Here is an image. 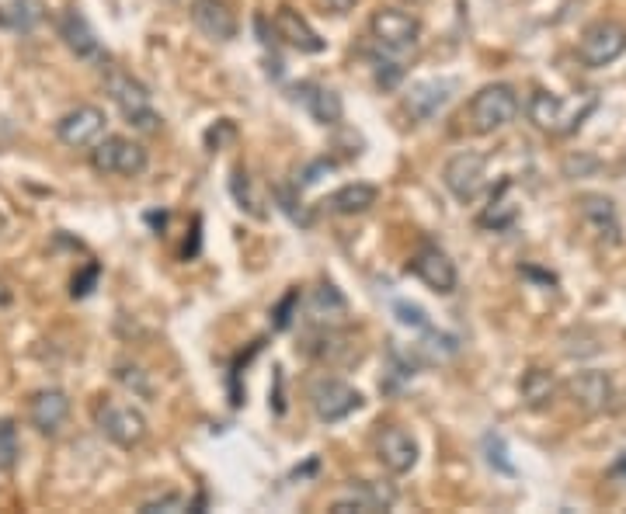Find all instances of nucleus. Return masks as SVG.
<instances>
[{
	"mask_svg": "<svg viewBox=\"0 0 626 514\" xmlns=\"http://www.w3.org/2000/svg\"><path fill=\"white\" fill-rule=\"evenodd\" d=\"M393 313H397V320L404 323V327H414V330L432 327L428 317H425V310H421V306H414V303H393Z\"/></svg>",
	"mask_w": 626,
	"mask_h": 514,
	"instance_id": "c756f323",
	"label": "nucleus"
},
{
	"mask_svg": "<svg viewBox=\"0 0 626 514\" xmlns=\"http://www.w3.org/2000/svg\"><path fill=\"white\" fill-rule=\"evenodd\" d=\"M18 459H21L18 424L11 417H0V473H14Z\"/></svg>",
	"mask_w": 626,
	"mask_h": 514,
	"instance_id": "a878e982",
	"label": "nucleus"
},
{
	"mask_svg": "<svg viewBox=\"0 0 626 514\" xmlns=\"http://www.w3.org/2000/svg\"><path fill=\"white\" fill-rule=\"evenodd\" d=\"M296 98L307 105V112L313 119L320 122V126H338L341 122V98L331 91V87H320V84H300L296 87Z\"/></svg>",
	"mask_w": 626,
	"mask_h": 514,
	"instance_id": "aec40b11",
	"label": "nucleus"
},
{
	"mask_svg": "<svg viewBox=\"0 0 626 514\" xmlns=\"http://www.w3.org/2000/svg\"><path fill=\"white\" fill-rule=\"evenodd\" d=\"M376 198H380V192H376L373 185H362V181H355V185L338 188V192L327 198V209L338 212V216H362V212L373 209Z\"/></svg>",
	"mask_w": 626,
	"mask_h": 514,
	"instance_id": "4be33fe9",
	"label": "nucleus"
},
{
	"mask_svg": "<svg viewBox=\"0 0 626 514\" xmlns=\"http://www.w3.org/2000/svg\"><path fill=\"white\" fill-rule=\"evenodd\" d=\"M553 396H557V383H553L550 372L543 369H529L526 376H522V400L529 403V407H547L553 403Z\"/></svg>",
	"mask_w": 626,
	"mask_h": 514,
	"instance_id": "5701e85b",
	"label": "nucleus"
},
{
	"mask_svg": "<svg viewBox=\"0 0 626 514\" xmlns=\"http://www.w3.org/2000/svg\"><path fill=\"white\" fill-rule=\"evenodd\" d=\"M56 136L70 150H91L101 136H105V112L98 105H77L56 122Z\"/></svg>",
	"mask_w": 626,
	"mask_h": 514,
	"instance_id": "1a4fd4ad",
	"label": "nucleus"
},
{
	"mask_svg": "<svg viewBox=\"0 0 626 514\" xmlns=\"http://www.w3.org/2000/svg\"><path fill=\"white\" fill-rule=\"evenodd\" d=\"M331 514H373L366 508V504L359 501V497H345V501H334L331 504Z\"/></svg>",
	"mask_w": 626,
	"mask_h": 514,
	"instance_id": "72a5a7b5",
	"label": "nucleus"
},
{
	"mask_svg": "<svg viewBox=\"0 0 626 514\" xmlns=\"http://www.w3.org/2000/svg\"><path fill=\"white\" fill-rule=\"evenodd\" d=\"M613 476H616V480H626V452H620V459H616Z\"/></svg>",
	"mask_w": 626,
	"mask_h": 514,
	"instance_id": "4c0bfd02",
	"label": "nucleus"
},
{
	"mask_svg": "<svg viewBox=\"0 0 626 514\" xmlns=\"http://www.w3.org/2000/svg\"><path fill=\"white\" fill-rule=\"evenodd\" d=\"M512 192H515V185L508 178L494 188L487 209L480 212V226H487V230H508V226L519 219V202L512 198Z\"/></svg>",
	"mask_w": 626,
	"mask_h": 514,
	"instance_id": "412c9836",
	"label": "nucleus"
},
{
	"mask_svg": "<svg viewBox=\"0 0 626 514\" xmlns=\"http://www.w3.org/2000/svg\"><path fill=\"white\" fill-rule=\"evenodd\" d=\"M105 94L122 108V115H133V112H140V108H150V91L133 77V73L122 70V66H108L105 70Z\"/></svg>",
	"mask_w": 626,
	"mask_h": 514,
	"instance_id": "a211bd4d",
	"label": "nucleus"
},
{
	"mask_svg": "<svg viewBox=\"0 0 626 514\" xmlns=\"http://www.w3.org/2000/svg\"><path fill=\"white\" fill-rule=\"evenodd\" d=\"M453 91L456 80H421V84H414L407 91V112H411V119L428 122L432 115H439L449 105Z\"/></svg>",
	"mask_w": 626,
	"mask_h": 514,
	"instance_id": "2eb2a0df",
	"label": "nucleus"
},
{
	"mask_svg": "<svg viewBox=\"0 0 626 514\" xmlns=\"http://www.w3.org/2000/svg\"><path fill=\"white\" fill-rule=\"evenodd\" d=\"M94 421H98L101 435L112 445H119V449H136L147 438V417L136 407H129V403H115V400L98 403Z\"/></svg>",
	"mask_w": 626,
	"mask_h": 514,
	"instance_id": "20e7f679",
	"label": "nucleus"
},
{
	"mask_svg": "<svg viewBox=\"0 0 626 514\" xmlns=\"http://www.w3.org/2000/svg\"><path fill=\"white\" fill-rule=\"evenodd\" d=\"M296 303H300V296H296V292H289V296L282 299V306L275 310V327H289V320H293L289 313H293Z\"/></svg>",
	"mask_w": 626,
	"mask_h": 514,
	"instance_id": "c9c22d12",
	"label": "nucleus"
},
{
	"mask_svg": "<svg viewBox=\"0 0 626 514\" xmlns=\"http://www.w3.org/2000/svg\"><path fill=\"white\" fill-rule=\"evenodd\" d=\"M272 28H275V35L286 42V46L300 49V53H324V39L313 32L310 21L303 18L300 11H293V7H279V11H275Z\"/></svg>",
	"mask_w": 626,
	"mask_h": 514,
	"instance_id": "f3484780",
	"label": "nucleus"
},
{
	"mask_svg": "<svg viewBox=\"0 0 626 514\" xmlns=\"http://www.w3.org/2000/svg\"><path fill=\"white\" fill-rule=\"evenodd\" d=\"M407 268L414 271V275L421 278V282L428 285L432 292H439V296H449V292H456V264L449 261L446 251H439L435 244H425L418 254L411 257V264Z\"/></svg>",
	"mask_w": 626,
	"mask_h": 514,
	"instance_id": "9d476101",
	"label": "nucleus"
},
{
	"mask_svg": "<svg viewBox=\"0 0 626 514\" xmlns=\"http://www.w3.org/2000/svg\"><path fill=\"white\" fill-rule=\"evenodd\" d=\"M7 303H11V292H7L4 285H0V306H7Z\"/></svg>",
	"mask_w": 626,
	"mask_h": 514,
	"instance_id": "58836bf2",
	"label": "nucleus"
},
{
	"mask_svg": "<svg viewBox=\"0 0 626 514\" xmlns=\"http://www.w3.org/2000/svg\"><path fill=\"white\" fill-rule=\"evenodd\" d=\"M376 459H380L383 469H390L393 476H404L418 466V442H414L404 428L387 424V428H380V435H376Z\"/></svg>",
	"mask_w": 626,
	"mask_h": 514,
	"instance_id": "9b49d317",
	"label": "nucleus"
},
{
	"mask_svg": "<svg viewBox=\"0 0 626 514\" xmlns=\"http://www.w3.org/2000/svg\"><path fill=\"white\" fill-rule=\"evenodd\" d=\"M519 115V94L508 84H487L480 87L467 105V122L477 136H491V132L505 129Z\"/></svg>",
	"mask_w": 626,
	"mask_h": 514,
	"instance_id": "f03ea898",
	"label": "nucleus"
},
{
	"mask_svg": "<svg viewBox=\"0 0 626 514\" xmlns=\"http://www.w3.org/2000/svg\"><path fill=\"white\" fill-rule=\"evenodd\" d=\"M94 278H98V264H91V268H87L84 275H80V278H74V296H77V299H84L87 292H91Z\"/></svg>",
	"mask_w": 626,
	"mask_h": 514,
	"instance_id": "f704fd0d",
	"label": "nucleus"
},
{
	"mask_svg": "<svg viewBox=\"0 0 626 514\" xmlns=\"http://www.w3.org/2000/svg\"><path fill=\"white\" fill-rule=\"evenodd\" d=\"M60 39L77 60H101V42L94 35L91 21L77 11V7H67L60 14Z\"/></svg>",
	"mask_w": 626,
	"mask_h": 514,
	"instance_id": "4468645a",
	"label": "nucleus"
},
{
	"mask_svg": "<svg viewBox=\"0 0 626 514\" xmlns=\"http://www.w3.org/2000/svg\"><path fill=\"white\" fill-rule=\"evenodd\" d=\"M0 233H4V212H0Z\"/></svg>",
	"mask_w": 626,
	"mask_h": 514,
	"instance_id": "ea45409f",
	"label": "nucleus"
},
{
	"mask_svg": "<svg viewBox=\"0 0 626 514\" xmlns=\"http://www.w3.org/2000/svg\"><path fill=\"white\" fill-rule=\"evenodd\" d=\"M456 348H460V341L449 334H439V330L425 327V337H421V344H414V351H418L425 362H442V358L456 355Z\"/></svg>",
	"mask_w": 626,
	"mask_h": 514,
	"instance_id": "393cba45",
	"label": "nucleus"
},
{
	"mask_svg": "<svg viewBox=\"0 0 626 514\" xmlns=\"http://www.w3.org/2000/svg\"><path fill=\"white\" fill-rule=\"evenodd\" d=\"M626 53V25L620 21H595L581 32L578 42V60L588 70H599V66L616 63Z\"/></svg>",
	"mask_w": 626,
	"mask_h": 514,
	"instance_id": "39448f33",
	"label": "nucleus"
},
{
	"mask_svg": "<svg viewBox=\"0 0 626 514\" xmlns=\"http://www.w3.org/2000/svg\"><path fill=\"white\" fill-rule=\"evenodd\" d=\"M352 497H359L369 511H390L397 504V490L387 487V483H369V480L352 483Z\"/></svg>",
	"mask_w": 626,
	"mask_h": 514,
	"instance_id": "b1692460",
	"label": "nucleus"
},
{
	"mask_svg": "<svg viewBox=\"0 0 626 514\" xmlns=\"http://www.w3.org/2000/svg\"><path fill=\"white\" fill-rule=\"evenodd\" d=\"M192 21L202 35L216 42L237 39V14L230 7V0H192Z\"/></svg>",
	"mask_w": 626,
	"mask_h": 514,
	"instance_id": "f8f14e48",
	"label": "nucleus"
},
{
	"mask_svg": "<svg viewBox=\"0 0 626 514\" xmlns=\"http://www.w3.org/2000/svg\"><path fill=\"white\" fill-rule=\"evenodd\" d=\"M599 108L595 94H574V98H557L550 91H533L529 94V122L536 129L550 132V136H567Z\"/></svg>",
	"mask_w": 626,
	"mask_h": 514,
	"instance_id": "f257e3e1",
	"label": "nucleus"
},
{
	"mask_svg": "<svg viewBox=\"0 0 626 514\" xmlns=\"http://www.w3.org/2000/svg\"><path fill=\"white\" fill-rule=\"evenodd\" d=\"M581 216L592 226V233L609 244H620V219H616V205L606 195H585L581 198Z\"/></svg>",
	"mask_w": 626,
	"mask_h": 514,
	"instance_id": "6ab92c4d",
	"label": "nucleus"
},
{
	"mask_svg": "<svg viewBox=\"0 0 626 514\" xmlns=\"http://www.w3.org/2000/svg\"><path fill=\"white\" fill-rule=\"evenodd\" d=\"M70 417V396L63 389H39L28 400V421L42 435H56Z\"/></svg>",
	"mask_w": 626,
	"mask_h": 514,
	"instance_id": "ddd939ff",
	"label": "nucleus"
},
{
	"mask_svg": "<svg viewBox=\"0 0 626 514\" xmlns=\"http://www.w3.org/2000/svg\"><path fill=\"white\" fill-rule=\"evenodd\" d=\"M160 511H167V514L192 511V504H188L181 494H164V497H154V501L140 504V514H160Z\"/></svg>",
	"mask_w": 626,
	"mask_h": 514,
	"instance_id": "cd10ccee",
	"label": "nucleus"
},
{
	"mask_svg": "<svg viewBox=\"0 0 626 514\" xmlns=\"http://www.w3.org/2000/svg\"><path fill=\"white\" fill-rule=\"evenodd\" d=\"M369 32H373V39L380 42L387 53L400 56V53L418 49L421 21L407 11H397V7H380V11L373 14V21H369Z\"/></svg>",
	"mask_w": 626,
	"mask_h": 514,
	"instance_id": "423d86ee",
	"label": "nucleus"
},
{
	"mask_svg": "<svg viewBox=\"0 0 626 514\" xmlns=\"http://www.w3.org/2000/svg\"><path fill=\"white\" fill-rule=\"evenodd\" d=\"M35 21H39V4H32V0H14L11 7H0V25L32 28Z\"/></svg>",
	"mask_w": 626,
	"mask_h": 514,
	"instance_id": "bb28decb",
	"label": "nucleus"
},
{
	"mask_svg": "<svg viewBox=\"0 0 626 514\" xmlns=\"http://www.w3.org/2000/svg\"><path fill=\"white\" fill-rule=\"evenodd\" d=\"M442 185L460 202H473L487 188V157L473 150L449 157V164L442 167Z\"/></svg>",
	"mask_w": 626,
	"mask_h": 514,
	"instance_id": "0eeeda50",
	"label": "nucleus"
},
{
	"mask_svg": "<svg viewBox=\"0 0 626 514\" xmlns=\"http://www.w3.org/2000/svg\"><path fill=\"white\" fill-rule=\"evenodd\" d=\"M324 4L331 7V11L345 14V11H352V4H355V0H324Z\"/></svg>",
	"mask_w": 626,
	"mask_h": 514,
	"instance_id": "e433bc0d",
	"label": "nucleus"
},
{
	"mask_svg": "<svg viewBox=\"0 0 626 514\" xmlns=\"http://www.w3.org/2000/svg\"><path fill=\"white\" fill-rule=\"evenodd\" d=\"M484 452H487V462H491L494 469H501V473H515V466L505 459V445H501L498 435H487L484 438Z\"/></svg>",
	"mask_w": 626,
	"mask_h": 514,
	"instance_id": "7c9ffc66",
	"label": "nucleus"
},
{
	"mask_svg": "<svg viewBox=\"0 0 626 514\" xmlns=\"http://www.w3.org/2000/svg\"><path fill=\"white\" fill-rule=\"evenodd\" d=\"M310 403L320 421L334 424V421H345L348 414H355V410L362 407V393L355 386L341 383V379H317V383L310 386Z\"/></svg>",
	"mask_w": 626,
	"mask_h": 514,
	"instance_id": "6e6552de",
	"label": "nucleus"
},
{
	"mask_svg": "<svg viewBox=\"0 0 626 514\" xmlns=\"http://www.w3.org/2000/svg\"><path fill=\"white\" fill-rule=\"evenodd\" d=\"M91 167L98 174H119V178H140L147 171V150L129 136H101L91 146Z\"/></svg>",
	"mask_w": 626,
	"mask_h": 514,
	"instance_id": "7ed1b4c3",
	"label": "nucleus"
},
{
	"mask_svg": "<svg viewBox=\"0 0 626 514\" xmlns=\"http://www.w3.org/2000/svg\"><path fill=\"white\" fill-rule=\"evenodd\" d=\"M126 119H129V126L140 129V132H157L160 129V115L154 112V108H140V112L126 115Z\"/></svg>",
	"mask_w": 626,
	"mask_h": 514,
	"instance_id": "2f4dec72",
	"label": "nucleus"
},
{
	"mask_svg": "<svg viewBox=\"0 0 626 514\" xmlns=\"http://www.w3.org/2000/svg\"><path fill=\"white\" fill-rule=\"evenodd\" d=\"M567 396L574 400V407L588 410V414H599L613 400V379L606 372H578L567 383Z\"/></svg>",
	"mask_w": 626,
	"mask_h": 514,
	"instance_id": "dca6fc26",
	"label": "nucleus"
},
{
	"mask_svg": "<svg viewBox=\"0 0 626 514\" xmlns=\"http://www.w3.org/2000/svg\"><path fill=\"white\" fill-rule=\"evenodd\" d=\"M234 198L240 202V209H247L251 216H265V212L258 209V198L251 195V181H247V174L244 171H234Z\"/></svg>",
	"mask_w": 626,
	"mask_h": 514,
	"instance_id": "c85d7f7f",
	"label": "nucleus"
},
{
	"mask_svg": "<svg viewBox=\"0 0 626 514\" xmlns=\"http://www.w3.org/2000/svg\"><path fill=\"white\" fill-rule=\"evenodd\" d=\"M234 136H237L234 122H220V129H209L206 132V146H209V150H220L223 139H234Z\"/></svg>",
	"mask_w": 626,
	"mask_h": 514,
	"instance_id": "473e14b6",
	"label": "nucleus"
}]
</instances>
